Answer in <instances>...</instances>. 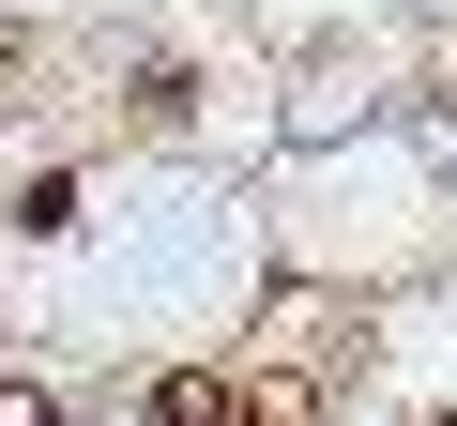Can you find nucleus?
I'll list each match as a JSON object with an SVG mask.
<instances>
[{
    "instance_id": "f257e3e1",
    "label": "nucleus",
    "mask_w": 457,
    "mask_h": 426,
    "mask_svg": "<svg viewBox=\"0 0 457 426\" xmlns=\"http://www.w3.org/2000/svg\"><path fill=\"white\" fill-rule=\"evenodd\" d=\"M228 426H320V381H290V365H275V381L228 396Z\"/></svg>"
},
{
    "instance_id": "7ed1b4c3",
    "label": "nucleus",
    "mask_w": 457,
    "mask_h": 426,
    "mask_svg": "<svg viewBox=\"0 0 457 426\" xmlns=\"http://www.w3.org/2000/svg\"><path fill=\"white\" fill-rule=\"evenodd\" d=\"M0 426H62V396L46 381H0Z\"/></svg>"
},
{
    "instance_id": "20e7f679",
    "label": "nucleus",
    "mask_w": 457,
    "mask_h": 426,
    "mask_svg": "<svg viewBox=\"0 0 457 426\" xmlns=\"http://www.w3.org/2000/svg\"><path fill=\"white\" fill-rule=\"evenodd\" d=\"M442 426H457V411H442Z\"/></svg>"
},
{
    "instance_id": "f03ea898",
    "label": "nucleus",
    "mask_w": 457,
    "mask_h": 426,
    "mask_svg": "<svg viewBox=\"0 0 457 426\" xmlns=\"http://www.w3.org/2000/svg\"><path fill=\"white\" fill-rule=\"evenodd\" d=\"M153 426H228V381H198V365H183V381H153Z\"/></svg>"
}]
</instances>
